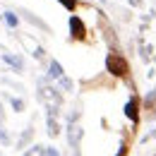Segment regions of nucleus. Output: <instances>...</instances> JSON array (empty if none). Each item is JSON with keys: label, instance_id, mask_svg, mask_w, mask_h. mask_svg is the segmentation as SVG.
I'll return each instance as SVG.
<instances>
[{"label": "nucleus", "instance_id": "nucleus-7", "mask_svg": "<svg viewBox=\"0 0 156 156\" xmlns=\"http://www.w3.org/2000/svg\"><path fill=\"white\" fill-rule=\"evenodd\" d=\"M127 151H130V144L125 142V144L120 147V151H118V156H127Z\"/></svg>", "mask_w": 156, "mask_h": 156}, {"label": "nucleus", "instance_id": "nucleus-2", "mask_svg": "<svg viewBox=\"0 0 156 156\" xmlns=\"http://www.w3.org/2000/svg\"><path fill=\"white\" fill-rule=\"evenodd\" d=\"M70 31H72V39L75 41H87V27H84V22L79 20L77 15L70 17Z\"/></svg>", "mask_w": 156, "mask_h": 156}, {"label": "nucleus", "instance_id": "nucleus-4", "mask_svg": "<svg viewBox=\"0 0 156 156\" xmlns=\"http://www.w3.org/2000/svg\"><path fill=\"white\" fill-rule=\"evenodd\" d=\"M60 2H62V5H65L70 12H75V10L79 7V0H60Z\"/></svg>", "mask_w": 156, "mask_h": 156}, {"label": "nucleus", "instance_id": "nucleus-8", "mask_svg": "<svg viewBox=\"0 0 156 156\" xmlns=\"http://www.w3.org/2000/svg\"><path fill=\"white\" fill-rule=\"evenodd\" d=\"M51 67H53V75H55V77H58V75H60V67H58V62H53V65H51Z\"/></svg>", "mask_w": 156, "mask_h": 156}, {"label": "nucleus", "instance_id": "nucleus-3", "mask_svg": "<svg viewBox=\"0 0 156 156\" xmlns=\"http://www.w3.org/2000/svg\"><path fill=\"white\" fill-rule=\"evenodd\" d=\"M125 115L130 118L135 125L139 122V98H137V96H132V98H130V103L125 106Z\"/></svg>", "mask_w": 156, "mask_h": 156}, {"label": "nucleus", "instance_id": "nucleus-5", "mask_svg": "<svg viewBox=\"0 0 156 156\" xmlns=\"http://www.w3.org/2000/svg\"><path fill=\"white\" fill-rule=\"evenodd\" d=\"M5 22H7L10 27H17V17H15L12 12H5Z\"/></svg>", "mask_w": 156, "mask_h": 156}, {"label": "nucleus", "instance_id": "nucleus-9", "mask_svg": "<svg viewBox=\"0 0 156 156\" xmlns=\"http://www.w3.org/2000/svg\"><path fill=\"white\" fill-rule=\"evenodd\" d=\"M154 156H156V154H154Z\"/></svg>", "mask_w": 156, "mask_h": 156}, {"label": "nucleus", "instance_id": "nucleus-1", "mask_svg": "<svg viewBox=\"0 0 156 156\" xmlns=\"http://www.w3.org/2000/svg\"><path fill=\"white\" fill-rule=\"evenodd\" d=\"M106 70L118 79H127L130 77V62L122 58L120 53H111V55L106 58Z\"/></svg>", "mask_w": 156, "mask_h": 156}, {"label": "nucleus", "instance_id": "nucleus-6", "mask_svg": "<svg viewBox=\"0 0 156 156\" xmlns=\"http://www.w3.org/2000/svg\"><path fill=\"white\" fill-rule=\"evenodd\" d=\"M5 60H7V62H12V65H15L17 70H22V60H20V58H12V55H5Z\"/></svg>", "mask_w": 156, "mask_h": 156}]
</instances>
